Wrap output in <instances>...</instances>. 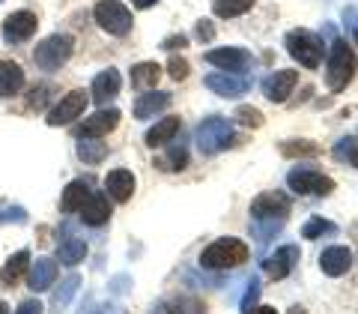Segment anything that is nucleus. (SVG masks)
<instances>
[{"label": "nucleus", "mask_w": 358, "mask_h": 314, "mask_svg": "<svg viewBox=\"0 0 358 314\" xmlns=\"http://www.w3.org/2000/svg\"><path fill=\"white\" fill-rule=\"evenodd\" d=\"M194 138H197V150L203 156H215L221 150L242 144V138L233 132V120H227V117H206L197 126Z\"/></svg>", "instance_id": "nucleus-1"}, {"label": "nucleus", "mask_w": 358, "mask_h": 314, "mask_svg": "<svg viewBox=\"0 0 358 314\" xmlns=\"http://www.w3.org/2000/svg\"><path fill=\"white\" fill-rule=\"evenodd\" d=\"M355 69H358L355 51L346 42H334L329 48V63H326V84L331 93H341V90L350 87Z\"/></svg>", "instance_id": "nucleus-2"}, {"label": "nucleus", "mask_w": 358, "mask_h": 314, "mask_svg": "<svg viewBox=\"0 0 358 314\" xmlns=\"http://www.w3.org/2000/svg\"><path fill=\"white\" fill-rule=\"evenodd\" d=\"M245 261H248V245L236 237H221L200 254V266L203 269H233Z\"/></svg>", "instance_id": "nucleus-3"}, {"label": "nucleus", "mask_w": 358, "mask_h": 314, "mask_svg": "<svg viewBox=\"0 0 358 314\" xmlns=\"http://www.w3.org/2000/svg\"><path fill=\"white\" fill-rule=\"evenodd\" d=\"M72 51H75V39L69 36V33H51V36H45L36 45L33 60H36L39 69L54 72V69H60V66L72 57Z\"/></svg>", "instance_id": "nucleus-4"}, {"label": "nucleus", "mask_w": 358, "mask_h": 314, "mask_svg": "<svg viewBox=\"0 0 358 314\" xmlns=\"http://www.w3.org/2000/svg\"><path fill=\"white\" fill-rule=\"evenodd\" d=\"M287 51H289V57L299 60V66H305V69H317V66L322 63V39L317 36V33H310V30H289L287 33Z\"/></svg>", "instance_id": "nucleus-5"}, {"label": "nucleus", "mask_w": 358, "mask_h": 314, "mask_svg": "<svg viewBox=\"0 0 358 314\" xmlns=\"http://www.w3.org/2000/svg\"><path fill=\"white\" fill-rule=\"evenodd\" d=\"M93 18L105 33H110V36H126L134 25L131 9L126 4H120V0H99L96 9H93Z\"/></svg>", "instance_id": "nucleus-6"}, {"label": "nucleus", "mask_w": 358, "mask_h": 314, "mask_svg": "<svg viewBox=\"0 0 358 314\" xmlns=\"http://www.w3.org/2000/svg\"><path fill=\"white\" fill-rule=\"evenodd\" d=\"M287 186L293 189L296 195H331L334 192V179L313 171V168H293L287 174Z\"/></svg>", "instance_id": "nucleus-7"}, {"label": "nucleus", "mask_w": 358, "mask_h": 314, "mask_svg": "<svg viewBox=\"0 0 358 314\" xmlns=\"http://www.w3.org/2000/svg\"><path fill=\"white\" fill-rule=\"evenodd\" d=\"M289 198L284 192H263L251 200V216L254 221H275V219H287L289 216Z\"/></svg>", "instance_id": "nucleus-8"}, {"label": "nucleus", "mask_w": 358, "mask_h": 314, "mask_svg": "<svg viewBox=\"0 0 358 314\" xmlns=\"http://www.w3.org/2000/svg\"><path fill=\"white\" fill-rule=\"evenodd\" d=\"M90 102V93L84 90H72V93H66L57 105L48 111V126H66V123H72L84 114V108Z\"/></svg>", "instance_id": "nucleus-9"}, {"label": "nucleus", "mask_w": 358, "mask_h": 314, "mask_svg": "<svg viewBox=\"0 0 358 314\" xmlns=\"http://www.w3.org/2000/svg\"><path fill=\"white\" fill-rule=\"evenodd\" d=\"M36 27H39V18L33 15L30 9H18V13L6 15V21H3V39L9 45H21L36 33Z\"/></svg>", "instance_id": "nucleus-10"}, {"label": "nucleus", "mask_w": 358, "mask_h": 314, "mask_svg": "<svg viewBox=\"0 0 358 314\" xmlns=\"http://www.w3.org/2000/svg\"><path fill=\"white\" fill-rule=\"evenodd\" d=\"M206 63H212V66H218L221 72H233V75H239V72H245L251 66V54L245 51V48H215V51H209L206 54Z\"/></svg>", "instance_id": "nucleus-11"}, {"label": "nucleus", "mask_w": 358, "mask_h": 314, "mask_svg": "<svg viewBox=\"0 0 358 314\" xmlns=\"http://www.w3.org/2000/svg\"><path fill=\"white\" fill-rule=\"evenodd\" d=\"M299 84V72L293 69H281V72H272L263 81V96L268 99V102H287V96L293 93V87Z\"/></svg>", "instance_id": "nucleus-12"}, {"label": "nucleus", "mask_w": 358, "mask_h": 314, "mask_svg": "<svg viewBox=\"0 0 358 314\" xmlns=\"http://www.w3.org/2000/svg\"><path fill=\"white\" fill-rule=\"evenodd\" d=\"M212 93H218L224 99H233V96H242L245 90H251V81L248 78H242V75H233V72H212L206 75V81H203Z\"/></svg>", "instance_id": "nucleus-13"}, {"label": "nucleus", "mask_w": 358, "mask_h": 314, "mask_svg": "<svg viewBox=\"0 0 358 314\" xmlns=\"http://www.w3.org/2000/svg\"><path fill=\"white\" fill-rule=\"evenodd\" d=\"M117 126H120V111L117 108H102V111H96L90 120L81 123L78 135H81V138H105V135L114 132Z\"/></svg>", "instance_id": "nucleus-14"}, {"label": "nucleus", "mask_w": 358, "mask_h": 314, "mask_svg": "<svg viewBox=\"0 0 358 314\" xmlns=\"http://www.w3.org/2000/svg\"><path fill=\"white\" fill-rule=\"evenodd\" d=\"M299 249L296 245H284V249H278L275 254H268L266 261H263V273L268 275V278H287L289 273H293V266L299 264Z\"/></svg>", "instance_id": "nucleus-15"}, {"label": "nucleus", "mask_w": 358, "mask_h": 314, "mask_svg": "<svg viewBox=\"0 0 358 314\" xmlns=\"http://www.w3.org/2000/svg\"><path fill=\"white\" fill-rule=\"evenodd\" d=\"M120 87H122V78L117 69H105L93 78V87H90V99L96 105H108L110 99L120 96Z\"/></svg>", "instance_id": "nucleus-16"}, {"label": "nucleus", "mask_w": 358, "mask_h": 314, "mask_svg": "<svg viewBox=\"0 0 358 314\" xmlns=\"http://www.w3.org/2000/svg\"><path fill=\"white\" fill-rule=\"evenodd\" d=\"M134 186H138V179H134V174L126 171V168H117V171H110L105 177V192L110 200H117V204H126L134 195Z\"/></svg>", "instance_id": "nucleus-17"}, {"label": "nucleus", "mask_w": 358, "mask_h": 314, "mask_svg": "<svg viewBox=\"0 0 358 314\" xmlns=\"http://www.w3.org/2000/svg\"><path fill=\"white\" fill-rule=\"evenodd\" d=\"M350 266H352V252L346 249V245H331V249H326L320 254V269L326 275H331V278L346 275L350 273Z\"/></svg>", "instance_id": "nucleus-18"}, {"label": "nucleus", "mask_w": 358, "mask_h": 314, "mask_svg": "<svg viewBox=\"0 0 358 314\" xmlns=\"http://www.w3.org/2000/svg\"><path fill=\"white\" fill-rule=\"evenodd\" d=\"M78 212H81L84 224H90V228H99V224H105L110 219V200L102 192H90V198L84 200Z\"/></svg>", "instance_id": "nucleus-19"}, {"label": "nucleus", "mask_w": 358, "mask_h": 314, "mask_svg": "<svg viewBox=\"0 0 358 314\" xmlns=\"http://www.w3.org/2000/svg\"><path fill=\"white\" fill-rule=\"evenodd\" d=\"M54 282H57V264L51 257H36V264H30V278H27L30 290L33 294H45V290H51Z\"/></svg>", "instance_id": "nucleus-20"}, {"label": "nucleus", "mask_w": 358, "mask_h": 314, "mask_svg": "<svg viewBox=\"0 0 358 314\" xmlns=\"http://www.w3.org/2000/svg\"><path fill=\"white\" fill-rule=\"evenodd\" d=\"M182 129V120L179 117H164L159 120L152 129H147V135H143V141H147V147H167L173 138H176V132Z\"/></svg>", "instance_id": "nucleus-21"}, {"label": "nucleus", "mask_w": 358, "mask_h": 314, "mask_svg": "<svg viewBox=\"0 0 358 314\" xmlns=\"http://www.w3.org/2000/svg\"><path fill=\"white\" fill-rule=\"evenodd\" d=\"M24 87V69L13 60H0V99L15 96Z\"/></svg>", "instance_id": "nucleus-22"}, {"label": "nucleus", "mask_w": 358, "mask_h": 314, "mask_svg": "<svg viewBox=\"0 0 358 314\" xmlns=\"http://www.w3.org/2000/svg\"><path fill=\"white\" fill-rule=\"evenodd\" d=\"M167 105H171V93H164V90H155V93L138 96V102H134V117H138V120H150L155 114H162Z\"/></svg>", "instance_id": "nucleus-23"}, {"label": "nucleus", "mask_w": 358, "mask_h": 314, "mask_svg": "<svg viewBox=\"0 0 358 314\" xmlns=\"http://www.w3.org/2000/svg\"><path fill=\"white\" fill-rule=\"evenodd\" d=\"M27 266H30V252H27V249L15 252V254L6 261V266L0 269V285H3V287H15V285H18V278L24 275V269H27Z\"/></svg>", "instance_id": "nucleus-24"}, {"label": "nucleus", "mask_w": 358, "mask_h": 314, "mask_svg": "<svg viewBox=\"0 0 358 314\" xmlns=\"http://www.w3.org/2000/svg\"><path fill=\"white\" fill-rule=\"evenodd\" d=\"M159 78H162V66L155 60H143L131 66V87L138 90H152L159 84Z\"/></svg>", "instance_id": "nucleus-25"}, {"label": "nucleus", "mask_w": 358, "mask_h": 314, "mask_svg": "<svg viewBox=\"0 0 358 314\" xmlns=\"http://www.w3.org/2000/svg\"><path fill=\"white\" fill-rule=\"evenodd\" d=\"M87 198H90V183H87V179H72V183L63 189L60 210H63V212H78Z\"/></svg>", "instance_id": "nucleus-26"}, {"label": "nucleus", "mask_w": 358, "mask_h": 314, "mask_svg": "<svg viewBox=\"0 0 358 314\" xmlns=\"http://www.w3.org/2000/svg\"><path fill=\"white\" fill-rule=\"evenodd\" d=\"M57 257H60V264H66V266L81 264L84 257H87V243L78 240V237H66V240L57 245Z\"/></svg>", "instance_id": "nucleus-27"}, {"label": "nucleus", "mask_w": 358, "mask_h": 314, "mask_svg": "<svg viewBox=\"0 0 358 314\" xmlns=\"http://www.w3.org/2000/svg\"><path fill=\"white\" fill-rule=\"evenodd\" d=\"M185 165H188V150L182 144H171L167 156H162V159L155 162V168H162V171H182Z\"/></svg>", "instance_id": "nucleus-28"}, {"label": "nucleus", "mask_w": 358, "mask_h": 314, "mask_svg": "<svg viewBox=\"0 0 358 314\" xmlns=\"http://www.w3.org/2000/svg\"><path fill=\"white\" fill-rule=\"evenodd\" d=\"M254 6V0H212V13L218 18H236L245 15Z\"/></svg>", "instance_id": "nucleus-29"}, {"label": "nucleus", "mask_w": 358, "mask_h": 314, "mask_svg": "<svg viewBox=\"0 0 358 314\" xmlns=\"http://www.w3.org/2000/svg\"><path fill=\"white\" fill-rule=\"evenodd\" d=\"M78 156H81L87 165H96L108 156V144H99V138H81V144H78Z\"/></svg>", "instance_id": "nucleus-30"}, {"label": "nucleus", "mask_w": 358, "mask_h": 314, "mask_svg": "<svg viewBox=\"0 0 358 314\" xmlns=\"http://www.w3.org/2000/svg\"><path fill=\"white\" fill-rule=\"evenodd\" d=\"M164 311H167V314H206L203 302H200L197 296H179V299H173Z\"/></svg>", "instance_id": "nucleus-31"}, {"label": "nucleus", "mask_w": 358, "mask_h": 314, "mask_svg": "<svg viewBox=\"0 0 358 314\" xmlns=\"http://www.w3.org/2000/svg\"><path fill=\"white\" fill-rule=\"evenodd\" d=\"M334 231H338V224H334V221L322 219V216H313L305 228H301V237H305V240H317V237H322V233H334Z\"/></svg>", "instance_id": "nucleus-32"}, {"label": "nucleus", "mask_w": 358, "mask_h": 314, "mask_svg": "<svg viewBox=\"0 0 358 314\" xmlns=\"http://www.w3.org/2000/svg\"><path fill=\"white\" fill-rule=\"evenodd\" d=\"M233 120H239L242 126H248V129H260L266 117H263V111H257L254 105H239L236 108V114H233Z\"/></svg>", "instance_id": "nucleus-33"}, {"label": "nucleus", "mask_w": 358, "mask_h": 314, "mask_svg": "<svg viewBox=\"0 0 358 314\" xmlns=\"http://www.w3.org/2000/svg\"><path fill=\"white\" fill-rule=\"evenodd\" d=\"M281 153L287 159H296V156H317L320 147L313 141H284L281 144Z\"/></svg>", "instance_id": "nucleus-34"}, {"label": "nucleus", "mask_w": 358, "mask_h": 314, "mask_svg": "<svg viewBox=\"0 0 358 314\" xmlns=\"http://www.w3.org/2000/svg\"><path fill=\"white\" fill-rule=\"evenodd\" d=\"M334 156H338L341 162H350L352 168H358V141H355V138L338 141V147H334Z\"/></svg>", "instance_id": "nucleus-35"}, {"label": "nucleus", "mask_w": 358, "mask_h": 314, "mask_svg": "<svg viewBox=\"0 0 358 314\" xmlns=\"http://www.w3.org/2000/svg\"><path fill=\"white\" fill-rule=\"evenodd\" d=\"M78 285H81V278H78V275H69V278H66V282L60 285V290H57V294H54V306H66V302H69L72 296H75V290H78Z\"/></svg>", "instance_id": "nucleus-36"}, {"label": "nucleus", "mask_w": 358, "mask_h": 314, "mask_svg": "<svg viewBox=\"0 0 358 314\" xmlns=\"http://www.w3.org/2000/svg\"><path fill=\"white\" fill-rule=\"evenodd\" d=\"M51 93H54V87H51V84H39V87H33V93H30V99H27V105H30V108H36V111H42L45 105H48Z\"/></svg>", "instance_id": "nucleus-37"}, {"label": "nucleus", "mask_w": 358, "mask_h": 314, "mask_svg": "<svg viewBox=\"0 0 358 314\" xmlns=\"http://www.w3.org/2000/svg\"><path fill=\"white\" fill-rule=\"evenodd\" d=\"M257 299H260V278H251V285H248V290H245V296H242V311L251 314L257 308Z\"/></svg>", "instance_id": "nucleus-38"}, {"label": "nucleus", "mask_w": 358, "mask_h": 314, "mask_svg": "<svg viewBox=\"0 0 358 314\" xmlns=\"http://www.w3.org/2000/svg\"><path fill=\"white\" fill-rule=\"evenodd\" d=\"M167 72H171L173 81H185V78H188V60L176 57V54H173V57L167 60Z\"/></svg>", "instance_id": "nucleus-39"}, {"label": "nucleus", "mask_w": 358, "mask_h": 314, "mask_svg": "<svg viewBox=\"0 0 358 314\" xmlns=\"http://www.w3.org/2000/svg\"><path fill=\"white\" fill-rule=\"evenodd\" d=\"M194 36H197L200 42H212V39H215V27H212V21L200 18L197 27H194Z\"/></svg>", "instance_id": "nucleus-40"}, {"label": "nucleus", "mask_w": 358, "mask_h": 314, "mask_svg": "<svg viewBox=\"0 0 358 314\" xmlns=\"http://www.w3.org/2000/svg\"><path fill=\"white\" fill-rule=\"evenodd\" d=\"M185 45H188L185 33H171L167 39H162V51H176V48H185Z\"/></svg>", "instance_id": "nucleus-41"}, {"label": "nucleus", "mask_w": 358, "mask_h": 314, "mask_svg": "<svg viewBox=\"0 0 358 314\" xmlns=\"http://www.w3.org/2000/svg\"><path fill=\"white\" fill-rule=\"evenodd\" d=\"M42 311H45V308H42V302H39V299H24V302L18 306L15 314H42Z\"/></svg>", "instance_id": "nucleus-42"}, {"label": "nucleus", "mask_w": 358, "mask_h": 314, "mask_svg": "<svg viewBox=\"0 0 358 314\" xmlns=\"http://www.w3.org/2000/svg\"><path fill=\"white\" fill-rule=\"evenodd\" d=\"M131 4L138 6V9H150L152 4H159V0H131Z\"/></svg>", "instance_id": "nucleus-43"}, {"label": "nucleus", "mask_w": 358, "mask_h": 314, "mask_svg": "<svg viewBox=\"0 0 358 314\" xmlns=\"http://www.w3.org/2000/svg\"><path fill=\"white\" fill-rule=\"evenodd\" d=\"M251 314H278L275 308H268V306H260V308H254Z\"/></svg>", "instance_id": "nucleus-44"}, {"label": "nucleus", "mask_w": 358, "mask_h": 314, "mask_svg": "<svg viewBox=\"0 0 358 314\" xmlns=\"http://www.w3.org/2000/svg\"><path fill=\"white\" fill-rule=\"evenodd\" d=\"M287 314H308V311H305V308H301V306H293V308H289Z\"/></svg>", "instance_id": "nucleus-45"}, {"label": "nucleus", "mask_w": 358, "mask_h": 314, "mask_svg": "<svg viewBox=\"0 0 358 314\" xmlns=\"http://www.w3.org/2000/svg\"><path fill=\"white\" fill-rule=\"evenodd\" d=\"M9 311V306H6V302H0V314H6Z\"/></svg>", "instance_id": "nucleus-46"}, {"label": "nucleus", "mask_w": 358, "mask_h": 314, "mask_svg": "<svg viewBox=\"0 0 358 314\" xmlns=\"http://www.w3.org/2000/svg\"><path fill=\"white\" fill-rule=\"evenodd\" d=\"M352 33H355V42H358V25H355V27H352Z\"/></svg>", "instance_id": "nucleus-47"}]
</instances>
